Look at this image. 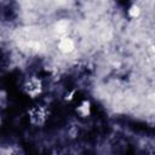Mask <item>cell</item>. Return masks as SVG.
Masks as SVG:
<instances>
[{
	"label": "cell",
	"instance_id": "obj_8",
	"mask_svg": "<svg viewBox=\"0 0 155 155\" xmlns=\"http://www.w3.org/2000/svg\"><path fill=\"white\" fill-rule=\"evenodd\" d=\"M2 125V115H1V113H0V126Z\"/></svg>",
	"mask_w": 155,
	"mask_h": 155
},
{
	"label": "cell",
	"instance_id": "obj_2",
	"mask_svg": "<svg viewBox=\"0 0 155 155\" xmlns=\"http://www.w3.org/2000/svg\"><path fill=\"white\" fill-rule=\"evenodd\" d=\"M27 115L30 125L35 127H42L48 120L50 110L44 104H34L28 109Z\"/></svg>",
	"mask_w": 155,
	"mask_h": 155
},
{
	"label": "cell",
	"instance_id": "obj_3",
	"mask_svg": "<svg viewBox=\"0 0 155 155\" xmlns=\"http://www.w3.org/2000/svg\"><path fill=\"white\" fill-rule=\"evenodd\" d=\"M57 46H58V50L62 53L68 54V53H71L75 50V41L69 36H63V38L59 39Z\"/></svg>",
	"mask_w": 155,
	"mask_h": 155
},
{
	"label": "cell",
	"instance_id": "obj_6",
	"mask_svg": "<svg viewBox=\"0 0 155 155\" xmlns=\"http://www.w3.org/2000/svg\"><path fill=\"white\" fill-rule=\"evenodd\" d=\"M127 13L131 18H137L139 15H140V7L137 5V4H132L128 10H127Z\"/></svg>",
	"mask_w": 155,
	"mask_h": 155
},
{
	"label": "cell",
	"instance_id": "obj_7",
	"mask_svg": "<svg viewBox=\"0 0 155 155\" xmlns=\"http://www.w3.org/2000/svg\"><path fill=\"white\" fill-rule=\"evenodd\" d=\"M0 155H15V150L10 145H0Z\"/></svg>",
	"mask_w": 155,
	"mask_h": 155
},
{
	"label": "cell",
	"instance_id": "obj_1",
	"mask_svg": "<svg viewBox=\"0 0 155 155\" xmlns=\"http://www.w3.org/2000/svg\"><path fill=\"white\" fill-rule=\"evenodd\" d=\"M22 92L30 99L39 98L44 92V82L42 80L36 75H29L24 79L21 87Z\"/></svg>",
	"mask_w": 155,
	"mask_h": 155
},
{
	"label": "cell",
	"instance_id": "obj_4",
	"mask_svg": "<svg viewBox=\"0 0 155 155\" xmlns=\"http://www.w3.org/2000/svg\"><path fill=\"white\" fill-rule=\"evenodd\" d=\"M75 113L81 117V119H86L91 115L92 113V104L88 99H82L76 107H75Z\"/></svg>",
	"mask_w": 155,
	"mask_h": 155
},
{
	"label": "cell",
	"instance_id": "obj_5",
	"mask_svg": "<svg viewBox=\"0 0 155 155\" xmlns=\"http://www.w3.org/2000/svg\"><path fill=\"white\" fill-rule=\"evenodd\" d=\"M8 105V93L5 88H0V110L6 109Z\"/></svg>",
	"mask_w": 155,
	"mask_h": 155
}]
</instances>
